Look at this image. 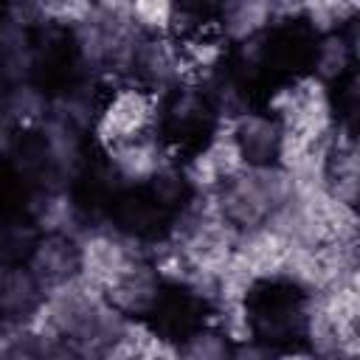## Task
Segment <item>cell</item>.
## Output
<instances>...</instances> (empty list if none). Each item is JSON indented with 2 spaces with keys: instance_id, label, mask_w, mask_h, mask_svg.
<instances>
[{
  "instance_id": "6da1fadb",
  "label": "cell",
  "mask_w": 360,
  "mask_h": 360,
  "mask_svg": "<svg viewBox=\"0 0 360 360\" xmlns=\"http://www.w3.org/2000/svg\"><path fill=\"white\" fill-rule=\"evenodd\" d=\"M270 115L281 124V129L307 138H329L335 132V107L329 90L315 76L278 87L270 98Z\"/></svg>"
},
{
  "instance_id": "7a4b0ae2",
  "label": "cell",
  "mask_w": 360,
  "mask_h": 360,
  "mask_svg": "<svg viewBox=\"0 0 360 360\" xmlns=\"http://www.w3.org/2000/svg\"><path fill=\"white\" fill-rule=\"evenodd\" d=\"M155 118H158V96L138 84H124L98 110L93 132L101 146L112 149L124 141L152 132Z\"/></svg>"
},
{
  "instance_id": "3957f363",
  "label": "cell",
  "mask_w": 360,
  "mask_h": 360,
  "mask_svg": "<svg viewBox=\"0 0 360 360\" xmlns=\"http://www.w3.org/2000/svg\"><path fill=\"white\" fill-rule=\"evenodd\" d=\"M79 276L90 281L96 290L107 292L141 256L138 248H132L129 236H121L107 228H90L79 239Z\"/></svg>"
},
{
  "instance_id": "277c9868",
  "label": "cell",
  "mask_w": 360,
  "mask_h": 360,
  "mask_svg": "<svg viewBox=\"0 0 360 360\" xmlns=\"http://www.w3.org/2000/svg\"><path fill=\"white\" fill-rule=\"evenodd\" d=\"M132 79H135L138 87H143L155 96L160 90H169V87L180 84L186 79V70H183L177 39H172L166 34L143 37L138 51H135Z\"/></svg>"
},
{
  "instance_id": "5b68a950",
  "label": "cell",
  "mask_w": 360,
  "mask_h": 360,
  "mask_svg": "<svg viewBox=\"0 0 360 360\" xmlns=\"http://www.w3.org/2000/svg\"><path fill=\"white\" fill-rule=\"evenodd\" d=\"M287 250H290V242L281 239L276 231H270L262 222L259 228L242 231L236 236L231 262L256 284V281H264V278H278Z\"/></svg>"
},
{
  "instance_id": "8992f818",
  "label": "cell",
  "mask_w": 360,
  "mask_h": 360,
  "mask_svg": "<svg viewBox=\"0 0 360 360\" xmlns=\"http://www.w3.org/2000/svg\"><path fill=\"white\" fill-rule=\"evenodd\" d=\"M25 267L31 270V276L39 281L42 290H51V287L79 276V242H76V236L45 233L42 239L34 242Z\"/></svg>"
},
{
  "instance_id": "52a82bcc",
  "label": "cell",
  "mask_w": 360,
  "mask_h": 360,
  "mask_svg": "<svg viewBox=\"0 0 360 360\" xmlns=\"http://www.w3.org/2000/svg\"><path fill=\"white\" fill-rule=\"evenodd\" d=\"M231 132L236 138V146L245 158V166H270L278 158L281 143V124L267 112H239L228 121Z\"/></svg>"
},
{
  "instance_id": "ba28073f",
  "label": "cell",
  "mask_w": 360,
  "mask_h": 360,
  "mask_svg": "<svg viewBox=\"0 0 360 360\" xmlns=\"http://www.w3.org/2000/svg\"><path fill=\"white\" fill-rule=\"evenodd\" d=\"M158 295H160V278L155 276L152 264L138 259L135 264H129V270L104 292V298L127 318H138V315H146L155 304H158Z\"/></svg>"
},
{
  "instance_id": "9c48e42d",
  "label": "cell",
  "mask_w": 360,
  "mask_h": 360,
  "mask_svg": "<svg viewBox=\"0 0 360 360\" xmlns=\"http://www.w3.org/2000/svg\"><path fill=\"white\" fill-rule=\"evenodd\" d=\"M107 152H110L112 172L127 183H146L160 166L169 163L163 143L152 132L138 135L132 141H124V143H118Z\"/></svg>"
},
{
  "instance_id": "30bf717a",
  "label": "cell",
  "mask_w": 360,
  "mask_h": 360,
  "mask_svg": "<svg viewBox=\"0 0 360 360\" xmlns=\"http://www.w3.org/2000/svg\"><path fill=\"white\" fill-rule=\"evenodd\" d=\"M45 290L39 287V281L31 276L28 267L17 264V267H6L3 278H0V312L11 321L25 323L37 307L42 304Z\"/></svg>"
},
{
  "instance_id": "8fae6325",
  "label": "cell",
  "mask_w": 360,
  "mask_h": 360,
  "mask_svg": "<svg viewBox=\"0 0 360 360\" xmlns=\"http://www.w3.org/2000/svg\"><path fill=\"white\" fill-rule=\"evenodd\" d=\"M42 152H45V163L56 174L68 177L82 163V132L65 124L62 118L48 115L42 121Z\"/></svg>"
},
{
  "instance_id": "7c38bea8",
  "label": "cell",
  "mask_w": 360,
  "mask_h": 360,
  "mask_svg": "<svg viewBox=\"0 0 360 360\" xmlns=\"http://www.w3.org/2000/svg\"><path fill=\"white\" fill-rule=\"evenodd\" d=\"M270 20H273L270 3L242 0V3H228V6L222 8L219 28H222V37H225V39L242 45V42L259 37V34L267 28Z\"/></svg>"
},
{
  "instance_id": "4fadbf2b",
  "label": "cell",
  "mask_w": 360,
  "mask_h": 360,
  "mask_svg": "<svg viewBox=\"0 0 360 360\" xmlns=\"http://www.w3.org/2000/svg\"><path fill=\"white\" fill-rule=\"evenodd\" d=\"M14 127H34L42 124L51 112V104L45 98V93L28 82H17L6 98H3V110H0Z\"/></svg>"
},
{
  "instance_id": "5bb4252c",
  "label": "cell",
  "mask_w": 360,
  "mask_h": 360,
  "mask_svg": "<svg viewBox=\"0 0 360 360\" xmlns=\"http://www.w3.org/2000/svg\"><path fill=\"white\" fill-rule=\"evenodd\" d=\"M34 219L45 233H79V208L65 191H45L39 194V202L34 205Z\"/></svg>"
},
{
  "instance_id": "9a60e30c",
  "label": "cell",
  "mask_w": 360,
  "mask_h": 360,
  "mask_svg": "<svg viewBox=\"0 0 360 360\" xmlns=\"http://www.w3.org/2000/svg\"><path fill=\"white\" fill-rule=\"evenodd\" d=\"M200 152L208 158V163L214 166V172H217V177H219L222 183L245 169V158H242V152H239V146H236V138H233L228 121L211 135V141H208Z\"/></svg>"
},
{
  "instance_id": "2e32d148",
  "label": "cell",
  "mask_w": 360,
  "mask_h": 360,
  "mask_svg": "<svg viewBox=\"0 0 360 360\" xmlns=\"http://www.w3.org/2000/svg\"><path fill=\"white\" fill-rule=\"evenodd\" d=\"M225 48H222V39L219 37H211V34H194V37H186L183 45H180V59H183V70L186 76L191 73H202L208 76L219 59H222Z\"/></svg>"
},
{
  "instance_id": "e0dca14e",
  "label": "cell",
  "mask_w": 360,
  "mask_h": 360,
  "mask_svg": "<svg viewBox=\"0 0 360 360\" xmlns=\"http://www.w3.org/2000/svg\"><path fill=\"white\" fill-rule=\"evenodd\" d=\"M352 56H354V51H352V45L346 42V37L340 31L338 34H326L321 39L318 51H315V79H321L323 84L329 79H338L349 68Z\"/></svg>"
},
{
  "instance_id": "ac0fdd59",
  "label": "cell",
  "mask_w": 360,
  "mask_h": 360,
  "mask_svg": "<svg viewBox=\"0 0 360 360\" xmlns=\"http://www.w3.org/2000/svg\"><path fill=\"white\" fill-rule=\"evenodd\" d=\"M217 329L231 343L253 340V318L248 309V298H219L217 301Z\"/></svg>"
},
{
  "instance_id": "d6986e66",
  "label": "cell",
  "mask_w": 360,
  "mask_h": 360,
  "mask_svg": "<svg viewBox=\"0 0 360 360\" xmlns=\"http://www.w3.org/2000/svg\"><path fill=\"white\" fill-rule=\"evenodd\" d=\"M231 340L217 326H208L191 332L177 352L180 360H231Z\"/></svg>"
},
{
  "instance_id": "ffe728a7",
  "label": "cell",
  "mask_w": 360,
  "mask_h": 360,
  "mask_svg": "<svg viewBox=\"0 0 360 360\" xmlns=\"http://www.w3.org/2000/svg\"><path fill=\"white\" fill-rule=\"evenodd\" d=\"M354 14H357L354 3H307V6H301L304 22H309L323 37L326 34H338V28L352 22Z\"/></svg>"
},
{
  "instance_id": "44dd1931",
  "label": "cell",
  "mask_w": 360,
  "mask_h": 360,
  "mask_svg": "<svg viewBox=\"0 0 360 360\" xmlns=\"http://www.w3.org/2000/svg\"><path fill=\"white\" fill-rule=\"evenodd\" d=\"M132 20L135 25L146 34V37H158V34H172V22H174V6L163 3V0H141V3H129Z\"/></svg>"
},
{
  "instance_id": "7402d4cb",
  "label": "cell",
  "mask_w": 360,
  "mask_h": 360,
  "mask_svg": "<svg viewBox=\"0 0 360 360\" xmlns=\"http://www.w3.org/2000/svg\"><path fill=\"white\" fill-rule=\"evenodd\" d=\"M149 191H152V200L163 208H172V205H180L186 200V177H183V169H177L172 160L166 166H160L149 180Z\"/></svg>"
},
{
  "instance_id": "603a6c76",
  "label": "cell",
  "mask_w": 360,
  "mask_h": 360,
  "mask_svg": "<svg viewBox=\"0 0 360 360\" xmlns=\"http://www.w3.org/2000/svg\"><path fill=\"white\" fill-rule=\"evenodd\" d=\"M202 115H205V98H202V93L191 90V87L177 90L174 98H172V104L166 107V118L174 127H180V129L197 127L202 121Z\"/></svg>"
},
{
  "instance_id": "cb8c5ba5",
  "label": "cell",
  "mask_w": 360,
  "mask_h": 360,
  "mask_svg": "<svg viewBox=\"0 0 360 360\" xmlns=\"http://www.w3.org/2000/svg\"><path fill=\"white\" fill-rule=\"evenodd\" d=\"M96 11V6L93 3H79V0H62V3H37V17H39V22L42 20H48V22H53V25H79V22H84L90 14Z\"/></svg>"
},
{
  "instance_id": "d4e9b609",
  "label": "cell",
  "mask_w": 360,
  "mask_h": 360,
  "mask_svg": "<svg viewBox=\"0 0 360 360\" xmlns=\"http://www.w3.org/2000/svg\"><path fill=\"white\" fill-rule=\"evenodd\" d=\"M231 360H276L273 349L256 340H245V343H233L231 349Z\"/></svg>"
},
{
  "instance_id": "484cf974",
  "label": "cell",
  "mask_w": 360,
  "mask_h": 360,
  "mask_svg": "<svg viewBox=\"0 0 360 360\" xmlns=\"http://www.w3.org/2000/svg\"><path fill=\"white\" fill-rule=\"evenodd\" d=\"M11 141H14V124L0 112V158L11 149Z\"/></svg>"
}]
</instances>
